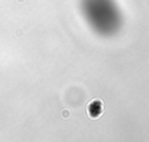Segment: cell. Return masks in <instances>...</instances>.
<instances>
[{"label":"cell","instance_id":"obj_1","mask_svg":"<svg viewBox=\"0 0 149 142\" xmlns=\"http://www.w3.org/2000/svg\"><path fill=\"white\" fill-rule=\"evenodd\" d=\"M86 113L88 116L92 120H97L104 113V104L100 99H93L88 104L86 107Z\"/></svg>","mask_w":149,"mask_h":142}]
</instances>
